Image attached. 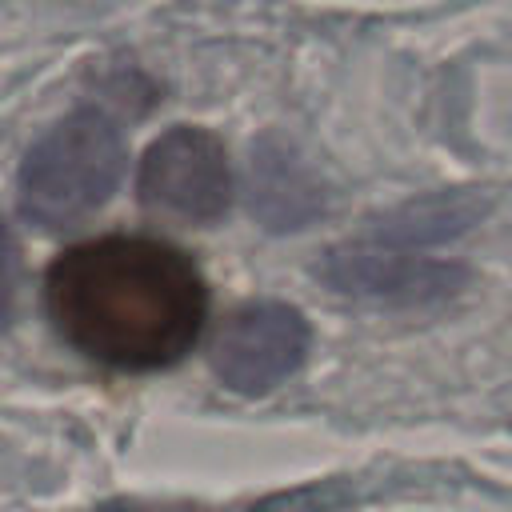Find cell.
Returning a JSON list of instances; mask_svg holds the SVG:
<instances>
[{"label": "cell", "instance_id": "cell-1", "mask_svg": "<svg viewBox=\"0 0 512 512\" xmlns=\"http://www.w3.org/2000/svg\"><path fill=\"white\" fill-rule=\"evenodd\" d=\"M44 312L84 360L156 372L184 360L208 316V288L188 252L152 236H96L44 272Z\"/></svg>", "mask_w": 512, "mask_h": 512}, {"label": "cell", "instance_id": "cell-2", "mask_svg": "<svg viewBox=\"0 0 512 512\" xmlns=\"http://www.w3.org/2000/svg\"><path fill=\"white\" fill-rule=\"evenodd\" d=\"M124 164L120 128L96 108H76L24 156L20 212L36 228H72L120 188Z\"/></svg>", "mask_w": 512, "mask_h": 512}, {"label": "cell", "instance_id": "cell-3", "mask_svg": "<svg viewBox=\"0 0 512 512\" xmlns=\"http://www.w3.org/2000/svg\"><path fill=\"white\" fill-rule=\"evenodd\" d=\"M136 196L144 208L184 224H212L232 204V164L224 144L208 128L160 132L136 172Z\"/></svg>", "mask_w": 512, "mask_h": 512}, {"label": "cell", "instance_id": "cell-4", "mask_svg": "<svg viewBox=\"0 0 512 512\" xmlns=\"http://www.w3.org/2000/svg\"><path fill=\"white\" fill-rule=\"evenodd\" d=\"M312 328L284 300H248L228 312L212 344V368L240 396H268L308 356Z\"/></svg>", "mask_w": 512, "mask_h": 512}, {"label": "cell", "instance_id": "cell-5", "mask_svg": "<svg viewBox=\"0 0 512 512\" xmlns=\"http://www.w3.org/2000/svg\"><path fill=\"white\" fill-rule=\"evenodd\" d=\"M316 280L348 300H372L388 308H416L452 300L468 284V264L432 260L416 252H328L316 264Z\"/></svg>", "mask_w": 512, "mask_h": 512}, {"label": "cell", "instance_id": "cell-6", "mask_svg": "<svg viewBox=\"0 0 512 512\" xmlns=\"http://www.w3.org/2000/svg\"><path fill=\"white\" fill-rule=\"evenodd\" d=\"M252 212L272 228H300L320 212V188L292 152L260 144L252 176Z\"/></svg>", "mask_w": 512, "mask_h": 512}, {"label": "cell", "instance_id": "cell-7", "mask_svg": "<svg viewBox=\"0 0 512 512\" xmlns=\"http://www.w3.org/2000/svg\"><path fill=\"white\" fill-rule=\"evenodd\" d=\"M472 216L476 212L472 208H460L456 200H424V204H408L388 224V236L396 244H408V240H440V236L460 232Z\"/></svg>", "mask_w": 512, "mask_h": 512}, {"label": "cell", "instance_id": "cell-8", "mask_svg": "<svg viewBox=\"0 0 512 512\" xmlns=\"http://www.w3.org/2000/svg\"><path fill=\"white\" fill-rule=\"evenodd\" d=\"M16 268H20V256H16V244L0 220V328L8 324L12 316V300H16Z\"/></svg>", "mask_w": 512, "mask_h": 512}]
</instances>
